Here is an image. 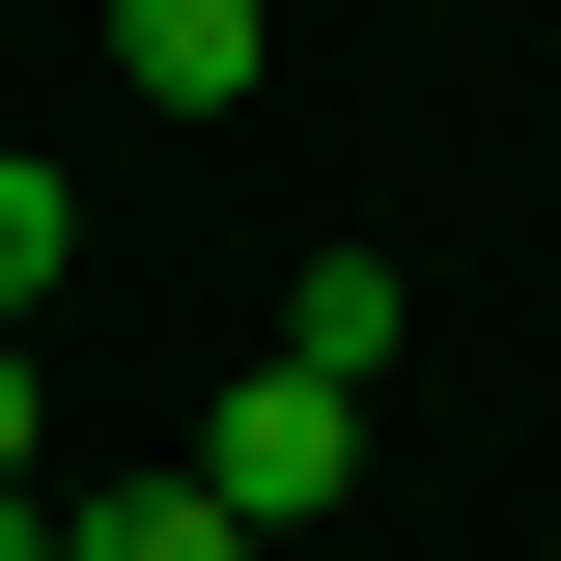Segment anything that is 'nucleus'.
Wrapping results in <instances>:
<instances>
[{"instance_id":"6","label":"nucleus","mask_w":561,"mask_h":561,"mask_svg":"<svg viewBox=\"0 0 561 561\" xmlns=\"http://www.w3.org/2000/svg\"><path fill=\"white\" fill-rule=\"evenodd\" d=\"M0 478H57V365H28V337H0Z\"/></svg>"},{"instance_id":"5","label":"nucleus","mask_w":561,"mask_h":561,"mask_svg":"<svg viewBox=\"0 0 561 561\" xmlns=\"http://www.w3.org/2000/svg\"><path fill=\"white\" fill-rule=\"evenodd\" d=\"M57 280H84V197H57V169H28V140H0V337H28Z\"/></svg>"},{"instance_id":"1","label":"nucleus","mask_w":561,"mask_h":561,"mask_svg":"<svg viewBox=\"0 0 561 561\" xmlns=\"http://www.w3.org/2000/svg\"><path fill=\"white\" fill-rule=\"evenodd\" d=\"M169 478L225 505V534H309V505H365V393H309V365H253V393L169 449Z\"/></svg>"},{"instance_id":"2","label":"nucleus","mask_w":561,"mask_h":561,"mask_svg":"<svg viewBox=\"0 0 561 561\" xmlns=\"http://www.w3.org/2000/svg\"><path fill=\"white\" fill-rule=\"evenodd\" d=\"M113 84H140V113H253L280 28H253V0H113Z\"/></svg>"},{"instance_id":"3","label":"nucleus","mask_w":561,"mask_h":561,"mask_svg":"<svg viewBox=\"0 0 561 561\" xmlns=\"http://www.w3.org/2000/svg\"><path fill=\"white\" fill-rule=\"evenodd\" d=\"M253 365H309V393H393V253H309L280 280V337Z\"/></svg>"},{"instance_id":"4","label":"nucleus","mask_w":561,"mask_h":561,"mask_svg":"<svg viewBox=\"0 0 561 561\" xmlns=\"http://www.w3.org/2000/svg\"><path fill=\"white\" fill-rule=\"evenodd\" d=\"M57 561H253V534H225L197 478H84V505H57Z\"/></svg>"}]
</instances>
